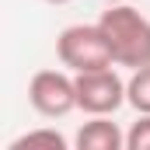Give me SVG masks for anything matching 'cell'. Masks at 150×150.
<instances>
[{
  "label": "cell",
  "mask_w": 150,
  "mask_h": 150,
  "mask_svg": "<svg viewBox=\"0 0 150 150\" xmlns=\"http://www.w3.org/2000/svg\"><path fill=\"white\" fill-rule=\"evenodd\" d=\"M98 25L105 32L115 67H129V70L150 67V18L147 14H140L129 4H115L98 18Z\"/></svg>",
  "instance_id": "obj_1"
},
{
  "label": "cell",
  "mask_w": 150,
  "mask_h": 150,
  "mask_svg": "<svg viewBox=\"0 0 150 150\" xmlns=\"http://www.w3.org/2000/svg\"><path fill=\"white\" fill-rule=\"evenodd\" d=\"M56 56H59V63L70 74H87V70L115 67L101 25H70V28H63L59 38H56Z\"/></svg>",
  "instance_id": "obj_2"
},
{
  "label": "cell",
  "mask_w": 150,
  "mask_h": 150,
  "mask_svg": "<svg viewBox=\"0 0 150 150\" xmlns=\"http://www.w3.org/2000/svg\"><path fill=\"white\" fill-rule=\"evenodd\" d=\"M28 105L45 119H63L77 108V77L70 70H38L28 80Z\"/></svg>",
  "instance_id": "obj_3"
},
{
  "label": "cell",
  "mask_w": 150,
  "mask_h": 150,
  "mask_svg": "<svg viewBox=\"0 0 150 150\" xmlns=\"http://www.w3.org/2000/svg\"><path fill=\"white\" fill-rule=\"evenodd\" d=\"M77 77V108L87 115H115L126 105V80L112 67L105 70H87Z\"/></svg>",
  "instance_id": "obj_4"
},
{
  "label": "cell",
  "mask_w": 150,
  "mask_h": 150,
  "mask_svg": "<svg viewBox=\"0 0 150 150\" xmlns=\"http://www.w3.org/2000/svg\"><path fill=\"white\" fill-rule=\"evenodd\" d=\"M122 147H126V133L108 115H91V122L77 129V150H122Z\"/></svg>",
  "instance_id": "obj_5"
},
{
  "label": "cell",
  "mask_w": 150,
  "mask_h": 150,
  "mask_svg": "<svg viewBox=\"0 0 150 150\" xmlns=\"http://www.w3.org/2000/svg\"><path fill=\"white\" fill-rule=\"evenodd\" d=\"M126 105L150 115V67L133 70V77L126 80Z\"/></svg>",
  "instance_id": "obj_6"
},
{
  "label": "cell",
  "mask_w": 150,
  "mask_h": 150,
  "mask_svg": "<svg viewBox=\"0 0 150 150\" xmlns=\"http://www.w3.org/2000/svg\"><path fill=\"white\" fill-rule=\"evenodd\" d=\"M28 147H49V150H67V136L56 129H28L25 136H18L11 150H28Z\"/></svg>",
  "instance_id": "obj_7"
},
{
  "label": "cell",
  "mask_w": 150,
  "mask_h": 150,
  "mask_svg": "<svg viewBox=\"0 0 150 150\" xmlns=\"http://www.w3.org/2000/svg\"><path fill=\"white\" fill-rule=\"evenodd\" d=\"M126 150H150V115L140 112V119L126 133Z\"/></svg>",
  "instance_id": "obj_8"
},
{
  "label": "cell",
  "mask_w": 150,
  "mask_h": 150,
  "mask_svg": "<svg viewBox=\"0 0 150 150\" xmlns=\"http://www.w3.org/2000/svg\"><path fill=\"white\" fill-rule=\"evenodd\" d=\"M45 4H70V0H45Z\"/></svg>",
  "instance_id": "obj_9"
}]
</instances>
